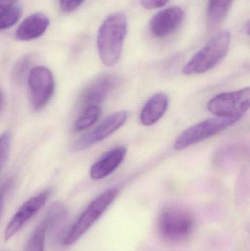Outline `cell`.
<instances>
[{"label": "cell", "instance_id": "obj_1", "mask_svg": "<svg viewBox=\"0 0 250 251\" xmlns=\"http://www.w3.org/2000/svg\"><path fill=\"white\" fill-rule=\"evenodd\" d=\"M127 32L125 14L116 13L107 17L98 34V49L101 62L107 66L118 63Z\"/></svg>", "mask_w": 250, "mask_h": 251}, {"label": "cell", "instance_id": "obj_2", "mask_svg": "<svg viewBox=\"0 0 250 251\" xmlns=\"http://www.w3.org/2000/svg\"><path fill=\"white\" fill-rule=\"evenodd\" d=\"M195 219L190 211L179 206H170L161 211L157 220L161 238L170 244H182L192 237Z\"/></svg>", "mask_w": 250, "mask_h": 251}, {"label": "cell", "instance_id": "obj_3", "mask_svg": "<svg viewBox=\"0 0 250 251\" xmlns=\"http://www.w3.org/2000/svg\"><path fill=\"white\" fill-rule=\"evenodd\" d=\"M230 40L229 31L219 32L188 62L183 67V73L186 75H200L215 67L227 54Z\"/></svg>", "mask_w": 250, "mask_h": 251}, {"label": "cell", "instance_id": "obj_4", "mask_svg": "<svg viewBox=\"0 0 250 251\" xmlns=\"http://www.w3.org/2000/svg\"><path fill=\"white\" fill-rule=\"evenodd\" d=\"M118 193L119 189L113 187L106 190L93 201L91 202L69 229L68 232L63 239V244L69 246L76 243L101 218V215L117 198Z\"/></svg>", "mask_w": 250, "mask_h": 251}, {"label": "cell", "instance_id": "obj_5", "mask_svg": "<svg viewBox=\"0 0 250 251\" xmlns=\"http://www.w3.org/2000/svg\"><path fill=\"white\" fill-rule=\"evenodd\" d=\"M240 119L241 117L213 118L192 126L176 138L175 149L183 150L192 145L213 137L235 125Z\"/></svg>", "mask_w": 250, "mask_h": 251}, {"label": "cell", "instance_id": "obj_6", "mask_svg": "<svg viewBox=\"0 0 250 251\" xmlns=\"http://www.w3.org/2000/svg\"><path fill=\"white\" fill-rule=\"evenodd\" d=\"M250 107V88L222 93L213 97L207 104L208 111L217 117H242Z\"/></svg>", "mask_w": 250, "mask_h": 251}, {"label": "cell", "instance_id": "obj_7", "mask_svg": "<svg viewBox=\"0 0 250 251\" xmlns=\"http://www.w3.org/2000/svg\"><path fill=\"white\" fill-rule=\"evenodd\" d=\"M29 101L35 111L44 108L52 97L54 80L52 73L45 66L31 69L28 76Z\"/></svg>", "mask_w": 250, "mask_h": 251}, {"label": "cell", "instance_id": "obj_8", "mask_svg": "<svg viewBox=\"0 0 250 251\" xmlns=\"http://www.w3.org/2000/svg\"><path fill=\"white\" fill-rule=\"evenodd\" d=\"M128 116V112L125 110L116 112L110 115L92 131L78 140L73 145V151L86 150L88 148L107 138L123 126L127 121Z\"/></svg>", "mask_w": 250, "mask_h": 251}, {"label": "cell", "instance_id": "obj_9", "mask_svg": "<svg viewBox=\"0 0 250 251\" xmlns=\"http://www.w3.org/2000/svg\"><path fill=\"white\" fill-rule=\"evenodd\" d=\"M49 195L50 192L48 190H44L30 198L19 208L6 227L4 231L5 241H8L14 237L22 229V227L45 205Z\"/></svg>", "mask_w": 250, "mask_h": 251}, {"label": "cell", "instance_id": "obj_10", "mask_svg": "<svg viewBox=\"0 0 250 251\" xmlns=\"http://www.w3.org/2000/svg\"><path fill=\"white\" fill-rule=\"evenodd\" d=\"M117 83V78L113 75H100L88 85L80 97V106L85 109L98 106L107 98Z\"/></svg>", "mask_w": 250, "mask_h": 251}, {"label": "cell", "instance_id": "obj_11", "mask_svg": "<svg viewBox=\"0 0 250 251\" xmlns=\"http://www.w3.org/2000/svg\"><path fill=\"white\" fill-rule=\"evenodd\" d=\"M184 19V11L180 7H171L157 13L151 19L149 29L157 38H163L173 33Z\"/></svg>", "mask_w": 250, "mask_h": 251}, {"label": "cell", "instance_id": "obj_12", "mask_svg": "<svg viewBox=\"0 0 250 251\" xmlns=\"http://www.w3.org/2000/svg\"><path fill=\"white\" fill-rule=\"evenodd\" d=\"M126 152L124 146H117L109 151L91 167V178L98 181L108 176L121 165L126 157Z\"/></svg>", "mask_w": 250, "mask_h": 251}, {"label": "cell", "instance_id": "obj_13", "mask_svg": "<svg viewBox=\"0 0 250 251\" xmlns=\"http://www.w3.org/2000/svg\"><path fill=\"white\" fill-rule=\"evenodd\" d=\"M49 23V19L44 13H34L19 25L16 32V38L23 41L39 38L48 29Z\"/></svg>", "mask_w": 250, "mask_h": 251}, {"label": "cell", "instance_id": "obj_14", "mask_svg": "<svg viewBox=\"0 0 250 251\" xmlns=\"http://www.w3.org/2000/svg\"><path fill=\"white\" fill-rule=\"evenodd\" d=\"M168 106L169 99L166 94L159 93L153 96L141 111V123L147 126L154 125L165 114Z\"/></svg>", "mask_w": 250, "mask_h": 251}, {"label": "cell", "instance_id": "obj_15", "mask_svg": "<svg viewBox=\"0 0 250 251\" xmlns=\"http://www.w3.org/2000/svg\"><path fill=\"white\" fill-rule=\"evenodd\" d=\"M234 0H209L208 7V20L213 26L220 24L227 15Z\"/></svg>", "mask_w": 250, "mask_h": 251}, {"label": "cell", "instance_id": "obj_16", "mask_svg": "<svg viewBox=\"0 0 250 251\" xmlns=\"http://www.w3.org/2000/svg\"><path fill=\"white\" fill-rule=\"evenodd\" d=\"M48 223L45 218L38 224L31 234L24 251H44Z\"/></svg>", "mask_w": 250, "mask_h": 251}, {"label": "cell", "instance_id": "obj_17", "mask_svg": "<svg viewBox=\"0 0 250 251\" xmlns=\"http://www.w3.org/2000/svg\"><path fill=\"white\" fill-rule=\"evenodd\" d=\"M101 116V109L98 106H92L84 110L83 113L74 124L76 131H85L92 126Z\"/></svg>", "mask_w": 250, "mask_h": 251}, {"label": "cell", "instance_id": "obj_18", "mask_svg": "<svg viewBox=\"0 0 250 251\" xmlns=\"http://www.w3.org/2000/svg\"><path fill=\"white\" fill-rule=\"evenodd\" d=\"M22 16L19 7H12L0 11V30L7 29L14 25Z\"/></svg>", "mask_w": 250, "mask_h": 251}, {"label": "cell", "instance_id": "obj_19", "mask_svg": "<svg viewBox=\"0 0 250 251\" xmlns=\"http://www.w3.org/2000/svg\"><path fill=\"white\" fill-rule=\"evenodd\" d=\"M31 61H32L31 56H25L18 60L12 72V78L16 83H20L23 80V78L25 77L26 74L29 70Z\"/></svg>", "mask_w": 250, "mask_h": 251}, {"label": "cell", "instance_id": "obj_20", "mask_svg": "<svg viewBox=\"0 0 250 251\" xmlns=\"http://www.w3.org/2000/svg\"><path fill=\"white\" fill-rule=\"evenodd\" d=\"M11 146V135L9 132L3 133L0 135V176L5 167L10 154Z\"/></svg>", "mask_w": 250, "mask_h": 251}, {"label": "cell", "instance_id": "obj_21", "mask_svg": "<svg viewBox=\"0 0 250 251\" xmlns=\"http://www.w3.org/2000/svg\"><path fill=\"white\" fill-rule=\"evenodd\" d=\"M61 10L66 13L73 11L83 3L85 0H59Z\"/></svg>", "mask_w": 250, "mask_h": 251}, {"label": "cell", "instance_id": "obj_22", "mask_svg": "<svg viewBox=\"0 0 250 251\" xmlns=\"http://www.w3.org/2000/svg\"><path fill=\"white\" fill-rule=\"evenodd\" d=\"M170 0H141V4L147 10H154L164 7Z\"/></svg>", "mask_w": 250, "mask_h": 251}, {"label": "cell", "instance_id": "obj_23", "mask_svg": "<svg viewBox=\"0 0 250 251\" xmlns=\"http://www.w3.org/2000/svg\"><path fill=\"white\" fill-rule=\"evenodd\" d=\"M16 2V0H0V11L12 7Z\"/></svg>", "mask_w": 250, "mask_h": 251}, {"label": "cell", "instance_id": "obj_24", "mask_svg": "<svg viewBox=\"0 0 250 251\" xmlns=\"http://www.w3.org/2000/svg\"><path fill=\"white\" fill-rule=\"evenodd\" d=\"M4 206V193L3 190H0V219L2 215L3 209Z\"/></svg>", "mask_w": 250, "mask_h": 251}, {"label": "cell", "instance_id": "obj_25", "mask_svg": "<svg viewBox=\"0 0 250 251\" xmlns=\"http://www.w3.org/2000/svg\"><path fill=\"white\" fill-rule=\"evenodd\" d=\"M1 95H0V112H1Z\"/></svg>", "mask_w": 250, "mask_h": 251}]
</instances>
